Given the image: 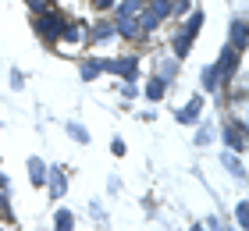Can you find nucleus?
Listing matches in <instances>:
<instances>
[{
  "label": "nucleus",
  "instance_id": "obj_1",
  "mask_svg": "<svg viewBox=\"0 0 249 231\" xmlns=\"http://www.w3.org/2000/svg\"><path fill=\"white\" fill-rule=\"evenodd\" d=\"M199 25H203V15L196 11V15L189 18V25H185V29L175 36V53H178V57H185V53H189V43H192V36L199 32Z\"/></svg>",
  "mask_w": 249,
  "mask_h": 231
},
{
  "label": "nucleus",
  "instance_id": "obj_2",
  "mask_svg": "<svg viewBox=\"0 0 249 231\" xmlns=\"http://www.w3.org/2000/svg\"><path fill=\"white\" fill-rule=\"evenodd\" d=\"M36 29H39V36L57 39L61 32H64V18H61V15H53V11H47V15H39V18H36Z\"/></svg>",
  "mask_w": 249,
  "mask_h": 231
},
{
  "label": "nucleus",
  "instance_id": "obj_3",
  "mask_svg": "<svg viewBox=\"0 0 249 231\" xmlns=\"http://www.w3.org/2000/svg\"><path fill=\"white\" fill-rule=\"evenodd\" d=\"M224 142H228L235 153L246 149V128H242V121H228V124H224Z\"/></svg>",
  "mask_w": 249,
  "mask_h": 231
},
{
  "label": "nucleus",
  "instance_id": "obj_4",
  "mask_svg": "<svg viewBox=\"0 0 249 231\" xmlns=\"http://www.w3.org/2000/svg\"><path fill=\"white\" fill-rule=\"evenodd\" d=\"M164 15H171V7H167V0H157V4H153V7L142 15V21H139V25H142V29H157V21H160Z\"/></svg>",
  "mask_w": 249,
  "mask_h": 231
},
{
  "label": "nucleus",
  "instance_id": "obj_5",
  "mask_svg": "<svg viewBox=\"0 0 249 231\" xmlns=\"http://www.w3.org/2000/svg\"><path fill=\"white\" fill-rule=\"evenodd\" d=\"M235 64H239V57H235V50H224L221 53V61L213 64V75H217V82H224L231 71H235Z\"/></svg>",
  "mask_w": 249,
  "mask_h": 231
},
{
  "label": "nucleus",
  "instance_id": "obj_6",
  "mask_svg": "<svg viewBox=\"0 0 249 231\" xmlns=\"http://www.w3.org/2000/svg\"><path fill=\"white\" fill-rule=\"evenodd\" d=\"M104 71L132 78V75H135V57H121V61H104Z\"/></svg>",
  "mask_w": 249,
  "mask_h": 231
},
{
  "label": "nucleus",
  "instance_id": "obj_7",
  "mask_svg": "<svg viewBox=\"0 0 249 231\" xmlns=\"http://www.w3.org/2000/svg\"><path fill=\"white\" fill-rule=\"evenodd\" d=\"M199 114H203V100H199V96H192L185 107L178 110V121H182V124H192V121H199Z\"/></svg>",
  "mask_w": 249,
  "mask_h": 231
},
{
  "label": "nucleus",
  "instance_id": "obj_8",
  "mask_svg": "<svg viewBox=\"0 0 249 231\" xmlns=\"http://www.w3.org/2000/svg\"><path fill=\"white\" fill-rule=\"evenodd\" d=\"M50 195H53V199L64 195V171L61 167H50Z\"/></svg>",
  "mask_w": 249,
  "mask_h": 231
},
{
  "label": "nucleus",
  "instance_id": "obj_9",
  "mask_svg": "<svg viewBox=\"0 0 249 231\" xmlns=\"http://www.w3.org/2000/svg\"><path fill=\"white\" fill-rule=\"evenodd\" d=\"M29 178L36 181V185H43V181H47V167H43V160H36V157L29 160Z\"/></svg>",
  "mask_w": 249,
  "mask_h": 231
},
{
  "label": "nucleus",
  "instance_id": "obj_10",
  "mask_svg": "<svg viewBox=\"0 0 249 231\" xmlns=\"http://www.w3.org/2000/svg\"><path fill=\"white\" fill-rule=\"evenodd\" d=\"M57 39H64V43H82V39H86V25H71V29H64Z\"/></svg>",
  "mask_w": 249,
  "mask_h": 231
},
{
  "label": "nucleus",
  "instance_id": "obj_11",
  "mask_svg": "<svg viewBox=\"0 0 249 231\" xmlns=\"http://www.w3.org/2000/svg\"><path fill=\"white\" fill-rule=\"evenodd\" d=\"M246 43V21H235L231 25V50H242Z\"/></svg>",
  "mask_w": 249,
  "mask_h": 231
},
{
  "label": "nucleus",
  "instance_id": "obj_12",
  "mask_svg": "<svg viewBox=\"0 0 249 231\" xmlns=\"http://www.w3.org/2000/svg\"><path fill=\"white\" fill-rule=\"evenodd\" d=\"M100 71H104V61H86L82 64V78H86V82H93Z\"/></svg>",
  "mask_w": 249,
  "mask_h": 231
},
{
  "label": "nucleus",
  "instance_id": "obj_13",
  "mask_svg": "<svg viewBox=\"0 0 249 231\" xmlns=\"http://www.w3.org/2000/svg\"><path fill=\"white\" fill-rule=\"evenodd\" d=\"M146 96H150V100H160V96H164V78H150V82H146Z\"/></svg>",
  "mask_w": 249,
  "mask_h": 231
},
{
  "label": "nucleus",
  "instance_id": "obj_14",
  "mask_svg": "<svg viewBox=\"0 0 249 231\" xmlns=\"http://www.w3.org/2000/svg\"><path fill=\"white\" fill-rule=\"evenodd\" d=\"M71 224H75V217L68 210H57V231H71Z\"/></svg>",
  "mask_w": 249,
  "mask_h": 231
},
{
  "label": "nucleus",
  "instance_id": "obj_15",
  "mask_svg": "<svg viewBox=\"0 0 249 231\" xmlns=\"http://www.w3.org/2000/svg\"><path fill=\"white\" fill-rule=\"evenodd\" d=\"M224 167H228V171H231L235 178H242V175H246V171H242V164H239V160H235V157H224Z\"/></svg>",
  "mask_w": 249,
  "mask_h": 231
},
{
  "label": "nucleus",
  "instance_id": "obj_16",
  "mask_svg": "<svg viewBox=\"0 0 249 231\" xmlns=\"http://www.w3.org/2000/svg\"><path fill=\"white\" fill-rule=\"evenodd\" d=\"M68 132H71V139H78V142H89V132L82 124H68Z\"/></svg>",
  "mask_w": 249,
  "mask_h": 231
},
{
  "label": "nucleus",
  "instance_id": "obj_17",
  "mask_svg": "<svg viewBox=\"0 0 249 231\" xmlns=\"http://www.w3.org/2000/svg\"><path fill=\"white\" fill-rule=\"evenodd\" d=\"M107 36H114V29H110L107 21H104V25H96V32H93V39H107Z\"/></svg>",
  "mask_w": 249,
  "mask_h": 231
},
{
  "label": "nucleus",
  "instance_id": "obj_18",
  "mask_svg": "<svg viewBox=\"0 0 249 231\" xmlns=\"http://www.w3.org/2000/svg\"><path fill=\"white\" fill-rule=\"evenodd\" d=\"M246 203H239V206H235V221H239V228H246Z\"/></svg>",
  "mask_w": 249,
  "mask_h": 231
},
{
  "label": "nucleus",
  "instance_id": "obj_19",
  "mask_svg": "<svg viewBox=\"0 0 249 231\" xmlns=\"http://www.w3.org/2000/svg\"><path fill=\"white\" fill-rule=\"evenodd\" d=\"M210 135H213V128H210V124H203L199 135H196V142H210Z\"/></svg>",
  "mask_w": 249,
  "mask_h": 231
},
{
  "label": "nucleus",
  "instance_id": "obj_20",
  "mask_svg": "<svg viewBox=\"0 0 249 231\" xmlns=\"http://www.w3.org/2000/svg\"><path fill=\"white\" fill-rule=\"evenodd\" d=\"M171 11H178V15H182V11H189V0H175Z\"/></svg>",
  "mask_w": 249,
  "mask_h": 231
},
{
  "label": "nucleus",
  "instance_id": "obj_21",
  "mask_svg": "<svg viewBox=\"0 0 249 231\" xmlns=\"http://www.w3.org/2000/svg\"><path fill=\"white\" fill-rule=\"evenodd\" d=\"M29 7L32 11H43V7H47V0H29Z\"/></svg>",
  "mask_w": 249,
  "mask_h": 231
},
{
  "label": "nucleus",
  "instance_id": "obj_22",
  "mask_svg": "<svg viewBox=\"0 0 249 231\" xmlns=\"http://www.w3.org/2000/svg\"><path fill=\"white\" fill-rule=\"evenodd\" d=\"M93 4H96V7H107V4H110V0H93Z\"/></svg>",
  "mask_w": 249,
  "mask_h": 231
},
{
  "label": "nucleus",
  "instance_id": "obj_23",
  "mask_svg": "<svg viewBox=\"0 0 249 231\" xmlns=\"http://www.w3.org/2000/svg\"><path fill=\"white\" fill-rule=\"evenodd\" d=\"M0 231H7V224H0Z\"/></svg>",
  "mask_w": 249,
  "mask_h": 231
},
{
  "label": "nucleus",
  "instance_id": "obj_24",
  "mask_svg": "<svg viewBox=\"0 0 249 231\" xmlns=\"http://www.w3.org/2000/svg\"><path fill=\"white\" fill-rule=\"evenodd\" d=\"M192 231H203V228H192Z\"/></svg>",
  "mask_w": 249,
  "mask_h": 231
}]
</instances>
